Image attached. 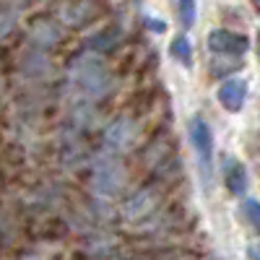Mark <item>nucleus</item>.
Instances as JSON below:
<instances>
[{"label": "nucleus", "instance_id": "nucleus-1", "mask_svg": "<svg viewBox=\"0 0 260 260\" xmlns=\"http://www.w3.org/2000/svg\"><path fill=\"white\" fill-rule=\"evenodd\" d=\"M190 130V143L195 148V154H198V161H201V169H203V175L208 177V172H211V161H213V133H211V127L203 117L195 115L187 125Z\"/></svg>", "mask_w": 260, "mask_h": 260}, {"label": "nucleus", "instance_id": "nucleus-10", "mask_svg": "<svg viewBox=\"0 0 260 260\" xmlns=\"http://www.w3.org/2000/svg\"><path fill=\"white\" fill-rule=\"evenodd\" d=\"M252 6H255V8L260 11V0H252Z\"/></svg>", "mask_w": 260, "mask_h": 260}, {"label": "nucleus", "instance_id": "nucleus-7", "mask_svg": "<svg viewBox=\"0 0 260 260\" xmlns=\"http://www.w3.org/2000/svg\"><path fill=\"white\" fill-rule=\"evenodd\" d=\"M245 216L250 219L252 229L260 234V203L257 201H245Z\"/></svg>", "mask_w": 260, "mask_h": 260}, {"label": "nucleus", "instance_id": "nucleus-9", "mask_svg": "<svg viewBox=\"0 0 260 260\" xmlns=\"http://www.w3.org/2000/svg\"><path fill=\"white\" fill-rule=\"evenodd\" d=\"M250 260H260V250L252 247V250H250Z\"/></svg>", "mask_w": 260, "mask_h": 260}, {"label": "nucleus", "instance_id": "nucleus-5", "mask_svg": "<svg viewBox=\"0 0 260 260\" xmlns=\"http://www.w3.org/2000/svg\"><path fill=\"white\" fill-rule=\"evenodd\" d=\"M169 52H172V57L175 60H180L182 65H190V55H192V47H190V42H187V37H175L172 39V45H169Z\"/></svg>", "mask_w": 260, "mask_h": 260}, {"label": "nucleus", "instance_id": "nucleus-4", "mask_svg": "<svg viewBox=\"0 0 260 260\" xmlns=\"http://www.w3.org/2000/svg\"><path fill=\"white\" fill-rule=\"evenodd\" d=\"M221 172H224V182H226L229 192H232V195H245V190H247V172H245V164L237 161L234 156H224Z\"/></svg>", "mask_w": 260, "mask_h": 260}, {"label": "nucleus", "instance_id": "nucleus-8", "mask_svg": "<svg viewBox=\"0 0 260 260\" xmlns=\"http://www.w3.org/2000/svg\"><path fill=\"white\" fill-rule=\"evenodd\" d=\"M148 26L156 29V31H164V24H161V21H154V18H148Z\"/></svg>", "mask_w": 260, "mask_h": 260}, {"label": "nucleus", "instance_id": "nucleus-3", "mask_svg": "<svg viewBox=\"0 0 260 260\" xmlns=\"http://www.w3.org/2000/svg\"><path fill=\"white\" fill-rule=\"evenodd\" d=\"M247 99V83L242 78H229L219 89V102L226 112H240Z\"/></svg>", "mask_w": 260, "mask_h": 260}, {"label": "nucleus", "instance_id": "nucleus-11", "mask_svg": "<svg viewBox=\"0 0 260 260\" xmlns=\"http://www.w3.org/2000/svg\"><path fill=\"white\" fill-rule=\"evenodd\" d=\"M257 57H260V39H257Z\"/></svg>", "mask_w": 260, "mask_h": 260}, {"label": "nucleus", "instance_id": "nucleus-6", "mask_svg": "<svg viewBox=\"0 0 260 260\" xmlns=\"http://www.w3.org/2000/svg\"><path fill=\"white\" fill-rule=\"evenodd\" d=\"M180 3V21H182V26L190 29L195 24V0H177Z\"/></svg>", "mask_w": 260, "mask_h": 260}, {"label": "nucleus", "instance_id": "nucleus-2", "mask_svg": "<svg viewBox=\"0 0 260 260\" xmlns=\"http://www.w3.org/2000/svg\"><path fill=\"white\" fill-rule=\"evenodd\" d=\"M208 50L213 55L240 57L250 50V39L245 34H237V31H229V29H213L208 34Z\"/></svg>", "mask_w": 260, "mask_h": 260}]
</instances>
